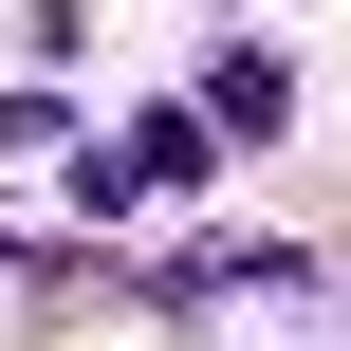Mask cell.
Here are the masks:
<instances>
[{"instance_id":"cell-1","label":"cell","mask_w":351,"mask_h":351,"mask_svg":"<svg viewBox=\"0 0 351 351\" xmlns=\"http://www.w3.org/2000/svg\"><path fill=\"white\" fill-rule=\"evenodd\" d=\"M111 167H130V185H185V167H204V111H148V130H130Z\"/></svg>"}]
</instances>
